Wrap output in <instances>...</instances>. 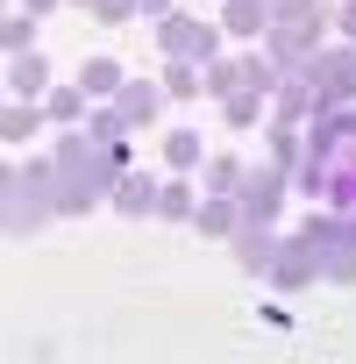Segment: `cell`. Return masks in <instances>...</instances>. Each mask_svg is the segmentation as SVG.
Segmentation results:
<instances>
[{
    "label": "cell",
    "mask_w": 356,
    "mask_h": 364,
    "mask_svg": "<svg viewBox=\"0 0 356 364\" xmlns=\"http://www.w3.org/2000/svg\"><path fill=\"white\" fill-rule=\"evenodd\" d=\"M43 215H57V157H29V164L8 178V222L29 236Z\"/></svg>",
    "instance_id": "obj_1"
},
{
    "label": "cell",
    "mask_w": 356,
    "mask_h": 364,
    "mask_svg": "<svg viewBox=\"0 0 356 364\" xmlns=\"http://www.w3.org/2000/svg\"><path fill=\"white\" fill-rule=\"evenodd\" d=\"M285 164H257V171H243V186H235V208H243V229H278V215H285Z\"/></svg>",
    "instance_id": "obj_2"
},
{
    "label": "cell",
    "mask_w": 356,
    "mask_h": 364,
    "mask_svg": "<svg viewBox=\"0 0 356 364\" xmlns=\"http://www.w3.org/2000/svg\"><path fill=\"white\" fill-rule=\"evenodd\" d=\"M157 50H164V58L214 65V50H221V22H193L186 8H178V15H164V22H157Z\"/></svg>",
    "instance_id": "obj_3"
},
{
    "label": "cell",
    "mask_w": 356,
    "mask_h": 364,
    "mask_svg": "<svg viewBox=\"0 0 356 364\" xmlns=\"http://www.w3.org/2000/svg\"><path fill=\"white\" fill-rule=\"evenodd\" d=\"M43 93H50V58L43 50L8 58V100H43Z\"/></svg>",
    "instance_id": "obj_4"
},
{
    "label": "cell",
    "mask_w": 356,
    "mask_h": 364,
    "mask_svg": "<svg viewBox=\"0 0 356 364\" xmlns=\"http://www.w3.org/2000/svg\"><path fill=\"white\" fill-rule=\"evenodd\" d=\"M171 93H164V79H128L121 93H114V107L128 114V129H143V122H157V107H164Z\"/></svg>",
    "instance_id": "obj_5"
},
{
    "label": "cell",
    "mask_w": 356,
    "mask_h": 364,
    "mask_svg": "<svg viewBox=\"0 0 356 364\" xmlns=\"http://www.w3.org/2000/svg\"><path fill=\"white\" fill-rule=\"evenodd\" d=\"M43 114H50L57 129H86V114H93V93H86V86H50V93H43Z\"/></svg>",
    "instance_id": "obj_6"
},
{
    "label": "cell",
    "mask_w": 356,
    "mask_h": 364,
    "mask_svg": "<svg viewBox=\"0 0 356 364\" xmlns=\"http://www.w3.org/2000/svg\"><path fill=\"white\" fill-rule=\"evenodd\" d=\"M107 200H114L121 215H157V178L128 164V178H114V193H107Z\"/></svg>",
    "instance_id": "obj_7"
},
{
    "label": "cell",
    "mask_w": 356,
    "mask_h": 364,
    "mask_svg": "<svg viewBox=\"0 0 356 364\" xmlns=\"http://www.w3.org/2000/svg\"><path fill=\"white\" fill-rule=\"evenodd\" d=\"M271 107H278V122H299V129H306V114H313L321 100H313V86H306L299 72H285V79H278V93H271Z\"/></svg>",
    "instance_id": "obj_8"
},
{
    "label": "cell",
    "mask_w": 356,
    "mask_h": 364,
    "mask_svg": "<svg viewBox=\"0 0 356 364\" xmlns=\"http://www.w3.org/2000/svg\"><path fill=\"white\" fill-rule=\"evenodd\" d=\"M193 229H207V236H235V229H243V208H235V193H207V200L193 208Z\"/></svg>",
    "instance_id": "obj_9"
},
{
    "label": "cell",
    "mask_w": 356,
    "mask_h": 364,
    "mask_svg": "<svg viewBox=\"0 0 356 364\" xmlns=\"http://www.w3.org/2000/svg\"><path fill=\"white\" fill-rule=\"evenodd\" d=\"M228 243H235V264H243V272H271V264H278V236H271V229H235Z\"/></svg>",
    "instance_id": "obj_10"
},
{
    "label": "cell",
    "mask_w": 356,
    "mask_h": 364,
    "mask_svg": "<svg viewBox=\"0 0 356 364\" xmlns=\"http://www.w3.org/2000/svg\"><path fill=\"white\" fill-rule=\"evenodd\" d=\"M79 86H86L93 100H114V93L128 86V72H121V58H86V65H79Z\"/></svg>",
    "instance_id": "obj_11"
},
{
    "label": "cell",
    "mask_w": 356,
    "mask_h": 364,
    "mask_svg": "<svg viewBox=\"0 0 356 364\" xmlns=\"http://www.w3.org/2000/svg\"><path fill=\"white\" fill-rule=\"evenodd\" d=\"M43 122H50L43 100H8V114H0V136H8V150H15V143H29Z\"/></svg>",
    "instance_id": "obj_12"
},
{
    "label": "cell",
    "mask_w": 356,
    "mask_h": 364,
    "mask_svg": "<svg viewBox=\"0 0 356 364\" xmlns=\"http://www.w3.org/2000/svg\"><path fill=\"white\" fill-rule=\"evenodd\" d=\"M164 164H171V171H200V164H207L200 129H171V136H164Z\"/></svg>",
    "instance_id": "obj_13"
},
{
    "label": "cell",
    "mask_w": 356,
    "mask_h": 364,
    "mask_svg": "<svg viewBox=\"0 0 356 364\" xmlns=\"http://www.w3.org/2000/svg\"><path fill=\"white\" fill-rule=\"evenodd\" d=\"M164 93L171 100H193V93H207V72L193 58H164Z\"/></svg>",
    "instance_id": "obj_14"
},
{
    "label": "cell",
    "mask_w": 356,
    "mask_h": 364,
    "mask_svg": "<svg viewBox=\"0 0 356 364\" xmlns=\"http://www.w3.org/2000/svg\"><path fill=\"white\" fill-rule=\"evenodd\" d=\"M193 208H200V193L186 186V178H164V186H157V215L164 222H193Z\"/></svg>",
    "instance_id": "obj_15"
},
{
    "label": "cell",
    "mask_w": 356,
    "mask_h": 364,
    "mask_svg": "<svg viewBox=\"0 0 356 364\" xmlns=\"http://www.w3.org/2000/svg\"><path fill=\"white\" fill-rule=\"evenodd\" d=\"M200 171H207V193H235V186H243V157H235V150H214Z\"/></svg>",
    "instance_id": "obj_16"
},
{
    "label": "cell",
    "mask_w": 356,
    "mask_h": 364,
    "mask_svg": "<svg viewBox=\"0 0 356 364\" xmlns=\"http://www.w3.org/2000/svg\"><path fill=\"white\" fill-rule=\"evenodd\" d=\"M221 122H228V129H257V122H264V93H250V86L228 93V100H221Z\"/></svg>",
    "instance_id": "obj_17"
},
{
    "label": "cell",
    "mask_w": 356,
    "mask_h": 364,
    "mask_svg": "<svg viewBox=\"0 0 356 364\" xmlns=\"http://www.w3.org/2000/svg\"><path fill=\"white\" fill-rule=\"evenodd\" d=\"M200 72H207V93H214V100L243 93V58H214V65H200Z\"/></svg>",
    "instance_id": "obj_18"
},
{
    "label": "cell",
    "mask_w": 356,
    "mask_h": 364,
    "mask_svg": "<svg viewBox=\"0 0 356 364\" xmlns=\"http://www.w3.org/2000/svg\"><path fill=\"white\" fill-rule=\"evenodd\" d=\"M121 129H128V114H121V107H114V100H107V107H93V114H86V136H93V143H107V150H114V143H121Z\"/></svg>",
    "instance_id": "obj_19"
},
{
    "label": "cell",
    "mask_w": 356,
    "mask_h": 364,
    "mask_svg": "<svg viewBox=\"0 0 356 364\" xmlns=\"http://www.w3.org/2000/svg\"><path fill=\"white\" fill-rule=\"evenodd\" d=\"M0 50H8V58H22V50H36V15H8V29H0Z\"/></svg>",
    "instance_id": "obj_20"
},
{
    "label": "cell",
    "mask_w": 356,
    "mask_h": 364,
    "mask_svg": "<svg viewBox=\"0 0 356 364\" xmlns=\"http://www.w3.org/2000/svg\"><path fill=\"white\" fill-rule=\"evenodd\" d=\"M278 79H285V72H278L271 58H250V50H243V86H250V93H264V100H271V93H278Z\"/></svg>",
    "instance_id": "obj_21"
},
{
    "label": "cell",
    "mask_w": 356,
    "mask_h": 364,
    "mask_svg": "<svg viewBox=\"0 0 356 364\" xmlns=\"http://www.w3.org/2000/svg\"><path fill=\"white\" fill-rule=\"evenodd\" d=\"M292 157H299V122H271V164L292 171Z\"/></svg>",
    "instance_id": "obj_22"
},
{
    "label": "cell",
    "mask_w": 356,
    "mask_h": 364,
    "mask_svg": "<svg viewBox=\"0 0 356 364\" xmlns=\"http://www.w3.org/2000/svg\"><path fill=\"white\" fill-rule=\"evenodd\" d=\"M135 15H143V0H100V8H93L100 29H121V22H135Z\"/></svg>",
    "instance_id": "obj_23"
},
{
    "label": "cell",
    "mask_w": 356,
    "mask_h": 364,
    "mask_svg": "<svg viewBox=\"0 0 356 364\" xmlns=\"http://www.w3.org/2000/svg\"><path fill=\"white\" fill-rule=\"evenodd\" d=\"M328 22L342 29V43H356V0H335V8H328Z\"/></svg>",
    "instance_id": "obj_24"
},
{
    "label": "cell",
    "mask_w": 356,
    "mask_h": 364,
    "mask_svg": "<svg viewBox=\"0 0 356 364\" xmlns=\"http://www.w3.org/2000/svg\"><path fill=\"white\" fill-rule=\"evenodd\" d=\"M15 8H22V15H36V22H43V15H50V8H65V0H15Z\"/></svg>",
    "instance_id": "obj_25"
},
{
    "label": "cell",
    "mask_w": 356,
    "mask_h": 364,
    "mask_svg": "<svg viewBox=\"0 0 356 364\" xmlns=\"http://www.w3.org/2000/svg\"><path fill=\"white\" fill-rule=\"evenodd\" d=\"M143 15H150V22H164V15H178V0H143Z\"/></svg>",
    "instance_id": "obj_26"
},
{
    "label": "cell",
    "mask_w": 356,
    "mask_h": 364,
    "mask_svg": "<svg viewBox=\"0 0 356 364\" xmlns=\"http://www.w3.org/2000/svg\"><path fill=\"white\" fill-rule=\"evenodd\" d=\"M79 8H100V0H79Z\"/></svg>",
    "instance_id": "obj_27"
}]
</instances>
